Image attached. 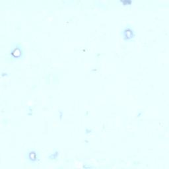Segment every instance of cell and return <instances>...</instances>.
Returning <instances> with one entry per match:
<instances>
[{
    "mask_svg": "<svg viewBox=\"0 0 169 169\" xmlns=\"http://www.w3.org/2000/svg\"><path fill=\"white\" fill-rule=\"evenodd\" d=\"M122 36L124 40H126V41H128V40L134 38L135 36V32L134 29L130 27V26H128L122 31Z\"/></svg>",
    "mask_w": 169,
    "mask_h": 169,
    "instance_id": "obj_1",
    "label": "cell"
},
{
    "mask_svg": "<svg viewBox=\"0 0 169 169\" xmlns=\"http://www.w3.org/2000/svg\"><path fill=\"white\" fill-rule=\"evenodd\" d=\"M28 159L31 162V163H35L38 159V156H37V154L35 151H32L29 153L28 154Z\"/></svg>",
    "mask_w": 169,
    "mask_h": 169,
    "instance_id": "obj_2",
    "label": "cell"
}]
</instances>
